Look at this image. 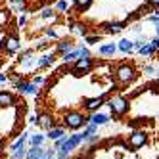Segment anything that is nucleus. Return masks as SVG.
<instances>
[{
  "label": "nucleus",
  "instance_id": "nucleus-1",
  "mask_svg": "<svg viewBox=\"0 0 159 159\" xmlns=\"http://www.w3.org/2000/svg\"><path fill=\"white\" fill-rule=\"evenodd\" d=\"M88 123H90L88 117H84L81 111H67L63 115V127H67L69 130H79L86 127Z\"/></svg>",
  "mask_w": 159,
  "mask_h": 159
},
{
  "label": "nucleus",
  "instance_id": "nucleus-2",
  "mask_svg": "<svg viewBox=\"0 0 159 159\" xmlns=\"http://www.w3.org/2000/svg\"><path fill=\"white\" fill-rule=\"evenodd\" d=\"M136 77H138V71H136V67L130 65V63H123V65H119L115 69V79H117V83H121V84L134 83Z\"/></svg>",
  "mask_w": 159,
  "mask_h": 159
},
{
  "label": "nucleus",
  "instance_id": "nucleus-3",
  "mask_svg": "<svg viewBox=\"0 0 159 159\" xmlns=\"http://www.w3.org/2000/svg\"><path fill=\"white\" fill-rule=\"evenodd\" d=\"M107 106H109V111L115 117H125L129 113V109H130V104H129V100L125 98V96H113V98H109L107 100Z\"/></svg>",
  "mask_w": 159,
  "mask_h": 159
},
{
  "label": "nucleus",
  "instance_id": "nucleus-4",
  "mask_svg": "<svg viewBox=\"0 0 159 159\" xmlns=\"http://www.w3.org/2000/svg\"><path fill=\"white\" fill-rule=\"evenodd\" d=\"M14 88L17 90L19 94H23V96H39V94H40L39 84H35L33 81H23V79L19 81V77H16V81H14Z\"/></svg>",
  "mask_w": 159,
  "mask_h": 159
},
{
  "label": "nucleus",
  "instance_id": "nucleus-5",
  "mask_svg": "<svg viewBox=\"0 0 159 159\" xmlns=\"http://www.w3.org/2000/svg\"><path fill=\"white\" fill-rule=\"evenodd\" d=\"M56 157V148H52V150H46V148L42 146H31L27 150V155L25 159H54Z\"/></svg>",
  "mask_w": 159,
  "mask_h": 159
},
{
  "label": "nucleus",
  "instance_id": "nucleus-6",
  "mask_svg": "<svg viewBox=\"0 0 159 159\" xmlns=\"http://www.w3.org/2000/svg\"><path fill=\"white\" fill-rule=\"evenodd\" d=\"M92 67H94V61H92V58H79V60H75L73 61V69H71V73L73 75H86V73H90L92 71Z\"/></svg>",
  "mask_w": 159,
  "mask_h": 159
},
{
  "label": "nucleus",
  "instance_id": "nucleus-7",
  "mask_svg": "<svg viewBox=\"0 0 159 159\" xmlns=\"http://www.w3.org/2000/svg\"><path fill=\"white\" fill-rule=\"evenodd\" d=\"M146 144H148V132L146 130H134L129 136V148L132 152L140 150V148H144Z\"/></svg>",
  "mask_w": 159,
  "mask_h": 159
},
{
  "label": "nucleus",
  "instance_id": "nucleus-8",
  "mask_svg": "<svg viewBox=\"0 0 159 159\" xmlns=\"http://www.w3.org/2000/svg\"><path fill=\"white\" fill-rule=\"evenodd\" d=\"M0 48H4L8 54H16L19 48H21V42L17 39V35H10V37H4L2 42H0Z\"/></svg>",
  "mask_w": 159,
  "mask_h": 159
},
{
  "label": "nucleus",
  "instance_id": "nucleus-9",
  "mask_svg": "<svg viewBox=\"0 0 159 159\" xmlns=\"http://www.w3.org/2000/svg\"><path fill=\"white\" fill-rule=\"evenodd\" d=\"M56 61V52H50V54H42L40 58H37V65L35 69L42 71V69H48V67H52Z\"/></svg>",
  "mask_w": 159,
  "mask_h": 159
},
{
  "label": "nucleus",
  "instance_id": "nucleus-10",
  "mask_svg": "<svg viewBox=\"0 0 159 159\" xmlns=\"http://www.w3.org/2000/svg\"><path fill=\"white\" fill-rule=\"evenodd\" d=\"M106 104V96H98V98H88V100H84V109L86 111H90V113H94V111H98L102 106Z\"/></svg>",
  "mask_w": 159,
  "mask_h": 159
},
{
  "label": "nucleus",
  "instance_id": "nucleus-11",
  "mask_svg": "<svg viewBox=\"0 0 159 159\" xmlns=\"http://www.w3.org/2000/svg\"><path fill=\"white\" fill-rule=\"evenodd\" d=\"M37 125L42 129V130H50L52 127H56V119L50 115V113H40L39 115V121H37Z\"/></svg>",
  "mask_w": 159,
  "mask_h": 159
},
{
  "label": "nucleus",
  "instance_id": "nucleus-12",
  "mask_svg": "<svg viewBox=\"0 0 159 159\" xmlns=\"http://www.w3.org/2000/svg\"><path fill=\"white\" fill-rule=\"evenodd\" d=\"M102 27L106 29V33H111V35H117V33H121V31L127 29L125 21H109V23H104Z\"/></svg>",
  "mask_w": 159,
  "mask_h": 159
},
{
  "label": "nucleus",
  "instance_id": "nucleus-13",
  "mask_svg": "<svg viewBox=\"0 0 159 159\" xmlns=\"http://www.w3.org/2000/svg\"><path fill=\"white\" fill-rule=\"evenodd\" d=\"M88 121H90V123H94V125H98V127H102V125H107V123H109V115H107V113L94 111L92 115L88 117Z\"/></svg>",
  "mask_w": 159,
  "mask_h": 159
},
{
  "label": "nucleus",
  "instance_id": "nucleus-14",
  "mask_svg": "<svg viewBox=\"0 0 159 159\" xmlns=\"http://www.w3.org/2000/svg\"><path fill=\"white\" fill-rule=\"evenodd\" d=\"M73 48H75V44L69 42V40H60V42H56V54H60V56L71 52Z\"/></svg>",
  "mask_w": 159,
  "mask_h": 159
},
{
  "label": "nucleus",
  "instance_id": "nucleus-15",
  "mask_svg": "<svg viewBox=\"0 0 159 159\" xmlns=\"http://www.w3.org/2000/svg\"><path fill=\"white\" fill-rule=\"evenodd\" d=\"M117 50H121L123 54H130L134 50V40H130V39H121L117 42Z\"/></svg>",
  "mask_w": 159,
  "mask_h": 159
},
{
  "label": "nucleus",
  "instance_id": "nucleus-16",
  "mask_svg": "<svg viewBox=\"0 0 159 159\" xmlns=\"http://www.w3.org/2000/svg\"><path fill=\"white\" fill-rule=\"evenodd\" d=\"M16 106V98L10 92H0V107H12Z\"/></svg>",
  "mask_w": 159,
  "mask_h": 159
},
{
  "label": "nucleus",
  "instance_id": "nucleus-17",
  "mask_svg": "<svg viewBox=\"0 0 159 159\" xmlns=\"http://www.w3.org/2000/svg\"><path fill=\"white\" fill-rule=\"evenodd\" d=\"M61 136H65V129L63 127H52L50 130H46V138L48 140H58V138H61Z\"/></svg>",
  "mask_w": 159,
  "mask_h": 159
},
{
  "label": "nucleus",
  "instance_id": "nucleus-18",
  "mask_svg": "<svg viewBox=\"0 0 159 159\" xmlns=\"http://www.w3.org/2000/svg\"><path fill=\"white\" fill-rule=\"evenodd\" d=\"M115 52H117V44H113V42L102 44V46L98 48V54H100V56H113Z\"/></svg>",
  "mask_w": 159,
  "mask_h": 159
},
{
  "label": "nucleus",
  "instance_id": "nucleus-19",
  "mask_svg": "<svg viewBox=\"0 0 159 159\" xmlns=\"http://www.w3.org/2000/svg\"><path fill=\"white\" fill-rule=\"evenodd\" d=\"M12 4V10L17 14H25L27 12V0H10Z\"/></svg>",
  "mask_w": 159,
  "mask_h": 159
},
{
  "label": "nucleus",
  "instance_id": "nucleus-20",
  "mask_svg": "<svg viewBox=\"0 0 159 159\" xmlns=\"http://www.w3.org/2000/svg\"><path fill=\"white\" fill-rule=\"evenodd\" d=\"M44 140H48L46 134H31V136H29V144L35 146V148H37V146H42Z\"/></svg>",
  "mask_w": 159,
  "mask_h": 159
},
{
  "label": "nucleus",
  "instance_id": "nucleus-21",
  "mask_svg": "<svg viewBox=\"0 0 159 159\" xmlns=\"http://www.w3.org/2000/svg\"><path fill=\"white\" fill-rule=\"evenodd\" d=\"M138 54H140V56H144V58H152V56L155 54V50H153V46H152L150 42H146L144 46L138 50Z\"/></svg>",
  "mask_w": 159,
  "mask_h": 159
},
{
  "label": "nucleus",
  "instance_id": "nucleus-22",
  "mask_svg": "<svg viewBox=\"0 0 159 159\" xmlns=\"http://www.w3.org/2000/svg\"><path fill=\"white\" fill-rule=\"evenodd\" d=\"M142 73L146 75V77H157L159 75V69L155 65H150V63H146L144 67H142Z\"/></svg>",
  "mask_w": 159,
  "mask_h": 159
},
{
  "label": "nucleus",
  "instance_id": "nucleus-23",
  "mask_svg": "<svg viewBox=\"0 0 159 159\" xmlns=\"http://www.w3.org/2000/svg\"><path fill=\"white\" fill-rule=\"evenodd\" d=\"M40 19H56V12H54V8H50V6L42 8V10H40Z\"/></svg>",
  "mask_w": 159,
  "mask_h": 159
},
{
  "label": "nucleus",
  "instance_id": "nucleus-24",
  "mask_svg": "<svg viewBox=\"0 0 159 159\" xmlns=\"http://www.w3.org/2000/svg\"><path fill=\"white\" fill-rule=\"evenodd\" d=\"M73 4H75L77 10H81V12H83V10H86L90 4H92V0H73Z\"/></svg>",
  "mask_w": 159,
  "mask_h": 159
},
{
  "label": "nucleus",
  "instance_id": "nucleus-25",
  "mask_svg": "<svg viewBox=\"0 0 159 159\" xmlns=\"http://www.w3.org/2000/svg\"><path fill=\"white\" fill-rule=\"evenodd\" d=\"M50 44H52V42H50V39L46 37V39H40V40L37 42V46H35V48H37V50H44V48H48Z\"/></svg>",
  "mask_w": 159,
  "mask_h": 159
},
{
  "label": "nucleus",
  "instance_id": "nucleus-26",
  "mask_svg": "<svg viewBox=\"0 0 159 159\" xmlns=\"http://www.w3.org/2000/svg\"><path fill=\"white\" fill-rule=\"evenodd\" d=\"M27 152H25V148H19V150L12 152V159H25Z\"/></svg>",
  "mask_w": 159,
  "mask_h": 159
},
{
  "label": "nucleus",
  "instance_id": "nucleus-27",
  "mask_svg": "<svg viewBox=\"0 0 159 159\" xmlns=\"http://www.w3.org/2000/svg\"><path fill=\"white\" fill-rule=\"evenodd\" d=\"M56 10H58V12H67V10H69V4H67V0H60V2L56 4Z\"/></svg>",
  "mask_w": 159,
  "mask_h": 159
},
{
  "label": "nucleus",
  "instance_id": "nucleus-28",
  "mask_svg": "<svg viewBox=\"0 0 159 159\" xmlns=\"http://www.w3.org/2000/svg\"><path fill=\"white\" fill-rule=\"evenodd\" d=\"M146 42H150V40H148V39H144V37H140L138 40H134V50H140V48L144 46Z\"/></svg>",
  "mask_w": 159,
  "mask_h": 159
},
{
  "label": "nucleus",
  "instance_id": "nucleus-29",
  "mask_svg": "<svg viewBox=\"0 0 159 159\" xmlns=\"http://www.w3.org/2000/svg\"><path fill=\"white\" fill-rule=\"evenodd\" d=\"M102 39L98 37V35H90V37H84V42L86 44H96V42H100Z\"/></svg>",
  "mask_w": 159,
  "mask_h": 159
},
{
  "label": "nucleus",
  "instance_id": "nucleus-30",
  "mask_svg": "<svg viewBox=\"0 0 159 159\" xmlns=\"http://www.w3.org/2000/svg\"><path fill=\"white\" fill-rule=\"evenodd\" d=\"M46 37H48V39H60L58 31H56V29H52V27H48V29H46Z\"/></svg>",
  "mask_w": 159,
  "mask_h": 159
},
{
  "label": "nucleus",
  "instance_id": "nucleus-31",
  "mask_svg": "<svg viewBox=\"0 0 159 159\" xmlns=\"http://www.w3.org/2000/svg\"><path fill=\"white\" fill-rule=\"evenodd\" d=\"M65 140H67V134L61 136V138H58V140H54V148H56V150H58V148H61V146L65 144Z\"/></svg>",
  "mask_w": 159,
  "mask_h": 159
},
{
  "label": "nucleus",
  "instance_id": "nucleus-32",
  "mask_svg": "<svg viewBox=\"0 0 159 159\" xmlns=\"http://www.w3.org/2000/svg\"><path fill=\"white\" fill-rule=\"evenodd\" d=\"M150 44L153 46V50H155V52H159V37H157V35H155V37L150 40Z\"/></svg>",
  "mask_w": 159,
  "mask_h": 159
},
{
  "label": "nucleus",
  "instance_id": "nucleus-33",
  "mask_svg": "<svg viewBox=\"0 0 159 159\" xmlns=\"http://www.w3.org/2000/svg\"><path fill=\"white\" fill-rule=\"evenodd\" d=\"M33 83H35V84H39V86H40V84L44 83V77H42V75H35V77H33Z\"/></svg>",
  "mask_w": 159,
  "mask_h": 159
},
{
  "label": "nucleus",
  "instance_id": "nucleus-34",
  "mask_svg": "<svg viewBox=\"0 0 159 159\" xmlns=\"http://www.w3.org/2000/svg\"><path fill=\"white\" fill-rule=\"evenodd\" d=\"M25 23H27V16H25V14H21L19 19H17V25H19V27H23Z\"/></svg>",
  "mask_w": 159,
  "mask_h": 159
},
{
  "label": "nucleus",
  "instance_id": "nucleus-35",
  "mask_svg": "<svg viewBox=\"0 0 159 159\" xmlns=\"http://www.w3.org/2000/svg\"><path fill=\"white\" fill-rule=\"evenodd\" d=\"M148 4L152 8H159V0H148Z\"/></svg>",
  "mask_w": 159,
  "mask_h": 159
},
{
  "label": "nucleus",
  "instance_id": "nucleus-36",
  "mask_svg": "<svg viewBox=\"0 0 159 159\" xmlns=\"http://www.w3.org/2000/svg\"><path fill=\"white\" fill-rule=\"evenodd\" d=\"M2 83H8V75H4V73H0V84Z\"/></svg>",
  "mask_w": 159,
  "mask_h": 159
},
{
  "label": "nucleus",
  "instance_id": "nucleus-37",
  "mask_svg": "<svg viewBox=\"0 0 159 159\" xmlns=\"http://www.w3.org/2000/svg\"><path fill=\"white\" fill-rule=\"evenodd\" d=\"M155 35L159 37V23H155Z\"/></svg>",
  "mask_w": 159,
  "mask_h": 159
},
{
  "label": "nucleus",
  "instance_id": "nucleus-38",
  "mask_svg": "<svg viewBox=\"0 0 159 159\" xmlns=\"http://www.w3.org/2000/svg\"><path fill=\"white\" fill-rule=\"evenodd\" d=\"M157 84H159V77H157Z\"/></svg>",
  "mask_w": 159,
  "mask_h": 159
}]
</instances>
